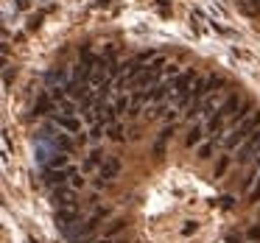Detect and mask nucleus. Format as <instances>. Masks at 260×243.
Segmentation results:
<instances>
[{
	"mask_svg": "<svg viewBox=\"0 0 260 243\" xmlns=\"http://www.w3.org/2000/svg\"><path fill=\"white\" fill-rule=\"evenodd\" d=\"M76 193L70 190L68 185H62V187H53V204L56 207H76Z\"/></svg>",
	"mask_w": 260,
	"mask_h": 243,
	"instance_id": "obj_5",
	"label": "nucleus"
},
{
	"mask_svg": "<svg viewBox=\"0 0 260 243\" xmlns=\"http://www.w3.org/2000/svg\"><path fill=\"white\" fill-rule=\"evenodd\" d=\"M252 168H254V170L260 168V146L254 148V154H252Z\"/></svg>",
	"mask_w": 260,
	"mask_h": 243,
	"instance_id": "obj_12",
	"label": "nucleus"
},
{
	"mask_svg": "<svg viewBox=\"0 0 260 243\" xmlns=\"http://www.w3.org/2000/svg\"><path fill=\"white\" fill-rule=\"evenodd\" d=\"M257 129H260V112H252V115H246L243 120H238V123L230 129V134H226V137H221V146H224V148H235L238 143H243L252 131H257Z\"/></svg>",
	"mask_w": 260,
	"mask_h": 243,
	"instance_id": "obj_1",
	"label": "nucleus"
},
{
	"mask_svg": "<svg viewBox=\"0 0 260 243\" xmlns=\"http://www.w3.org/2000/svg\"><path fill=\"white\" fill-rule=\"evenodd\" d=\"M98 243H109V240H98Z\"/></svg>",
	"mask_w": 260,
	"mask_h": 243,
	"instance_id": "obj_18",
	"label": "nucleus"
},
{
	"mask_svg": "<svg viewBox=\"0 0 260 243\" xmlns=\"http://www.w3.org/2000/svg\"><path fill=\"white\" fill-rule=\"evenodd\" d=\"M252 201H260V179H257V185H254V190H252Z\"/></svg>",
	"mask_w": 260,
	"mask_h": 243,
	"instance_id": "obj_16",
	"label": "nucleus"
},
{
	"mask_svg": "<svg viewBox=\"0 0 260 243\" xmlns=\"http://www.w3.org/2000/svg\"><path fill=\"white\" fill-rule=\"evenodd\" d=\"M210 154H213V148H210V146H202V148H199V157H202V159H207Z\"/></svg>",
	"mask_w": 260,
	"mask_h": 243,
	"instance_id": "obj_14",
	"label": "nucleus"
},
{
	"mask_svg": "<svg viewBox=\"0 0 260 243\" xmlns=\"http://www.w3.org/2000/svg\"><path fill=\"white\" fill-rule=\"evenodd\" d=\"M45 185L48 187H62L68 185V179H76L79 176V170L76 168H45Z\"/></svg>",
	"mask_w": 260,
	"mask_h": 243,
	"instance_id": "obj_2",
	"label": "nucleus"
},
{
	"mask_svg": "<svg viewBox=\"0 0 260 243\" xmlns=\"http://www.w3.org/2000/svg\"><path fill=\"white\" fill-rule=\"evenodd\" d=\"M257 146H260V129L252 131V134L241 143V148H238V162H246V159L254 154V148H257Z\"/></svg>",
	"mask_w": 260,
	"mask_h": 243,
	"instance_id": "obj_4",
	"label": "nucleus"
},
{
	"mask_svg": "<svg viewBox=\"0 0 260 243\" xmlns=\"http://www.w3.org/2000/svg\"><path fill=\"white\" fill-rule=\"evenodd\" d=\"M185 143H187L190 148H193V146H199V143H202V129H199V126H193V129L187 131V140H185Z\"/></svg>",
	"mask_w": 260,
	"mask_h": 243,
	"instance_id": "obj_9",
	"label": "nucleus"
},
{
	"mask_svg": "<svg viewBox=\"0 0 260 243\" xmlns=\"http://www.w3.org/2000/svg\"><path fill=\"white\" fill-rule=\"evenodd\" d=\"M115 109H118V112H126V109H129V101H126V98H120V101L115 103Z\"/></svg>",
	"mask_w": 260,
	"mask_h": 243,
	"instance_id": "obj_13",
	"label": "nucleus"
},
{
	"mask_svg": "<svg viewBox=\"0 0 260 243\" xmlns=\"http://www.w3.org/2000/svg\"><path fill=\"white\" fill-rule=\"evenodd\" d=\"M109 137L112 140H123V129L120 126H109Z\"/></svg>",
	"mask_w": 260,
	"mask_h": 243,
	"instance_id": "obj_11",
	"label": "nucleus"
},
{
	"mask_svg": "<svg viewBox=\"0 0 260 243\" xmlns=\"http://www.w3.org/2000/svg\"><path fill=\"white\" fill-rule=\"evenodd\" d=\"M154 154H157V157H162V154H165V140H159L157 146H154Z\"/></svg>",
	"mask_w": 260,
	"mask_h": 243,
	"instance_id": "obj_15",
	"label": "nucleus"
},
{
	"mask_svg": "<svg viewBox=\"0 0 260 243\" xmlns=\"http://www.w3.org/2000/svg\"><path fill=\"white\" fill-rule=\"evenodd\" d=\"M51 120H53V126H59V129H68V131H79V129H81V123L73 118V115L53 112V115H51Z\"/></svg>",
	"mask_w": 260,
	"mask_h": 243,
	"instance_id": "obj_7",
	"label": "nucleus"
},
{
	"mask_svg": "<svg viewBox=\"0 0 260 243\" xmlns=\"http://www.w3.org/2000/svg\"><path fill=\"white\" fill-rule=\"evenodd\" d=\"M224 168H226V159H221V162L215 165V176H221V173H224Z\"/></svg>",
	"mask_w": 260,
	"mask_h": 243,
	"instance_id": "obj_17",
	"label": "nucleus"
},
{
	"mask_svg": "<svg viewBox=\"0 0 260 243\" xmlns=\"http://www.w3.org/2000/svg\"><path fill=\"white\" fill-rule=\"evenodd\" d=\"M118 170H120V162H118L115 157L104 159V162H101V179H104V182L115 179V176H118Z\"/></svg>",
	"mask_w": 260,
	"mask_h": 243,
	"instance_id": "obj_8",
	"label": "nucleus"
},
{
	"mask_svg": "<svg viewBox=\"0 0 260 243\" xmlns=\"http://www.w3.org/2000/svg\"><path fill=\"white\" fill-rule=\"evenodd\" d=\"M260 12V0H246V14H257Z\"/></svg>",
	"mask_w": 260,
	"mask_h": 243,
	"instance_id": "obj_10",
	"label": "nucleus"
},
{
	"mask_svg": "<svg viewBox=\"0 0 260 243\" xmlns=\"http://www.w3.org/2000/svg\"><path fill=\"white\" fill-rule=\"evenodd\" d=\"M45 84H48V90H53V87H68L70 84L68 67H51L45 73Z\"/></svg>",
	"mask_w": 260,
	"mask_h": 243,
	"instance_id": "obj_3",
	"label": "nucleus"
},
{
	"mask_svg": "<svg viewBox=\"0 0 260 243\" xmlns=\"http://www.w3.org/2000/svg\"><path fill=\"white\" fill-rule=\"evenodd\" d=\"M56 224L62 226V229L79 224V210L76 207H56Z\"/></svg>",
	"mask_w": 260,
	"mask_h": 243,
	"instance_id": "obj_6",
	"label": "nucleus"
}]
</instances>
